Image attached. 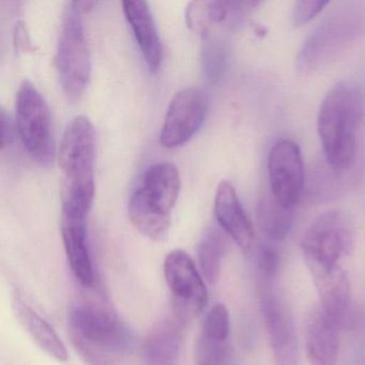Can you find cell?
<instances>
[{"label":"cell","mask_w":365,"mask_h":365,"mask_svg":"<svg viewBox=\"0 0 365 365\" xmlns=\"http://www.w3.org/2000/svg\"><path fill=\"white\" fill-rule=\"evenodd\" d=\"M123 9L149 70L158 71L162 63V44L148 4L128 0L123 1Z\"/></svg>","instance_id":"17"},{"label":"cell","mask_w":365,"mask_h":365,"mask_svg":"<svg viewBox=\"0 0 365 365\" xmlns=\"http://www.w3.org/2000/svg\"><path fill=\"white\" fill-rule=\"evenodd\" d=\"M268 175L271 194L285 206L296 208L304 189V164L296 143L281 140L273 145Z\"/></svg>","instance_id":"11"},{"label":"cell","mask_w":365,"mask_h":365,"mask_svg":"<svg viewBox=\"0 0 365 365\" xmlns=\"http://www.w3.org/2000/svg\"><path fill=\"white\" fill-rule=\"evenodd\" d=\"M257 272L259 277L275 279L279 269V255L277 250L270 245H262L258 247Z\"/></svg>","instance_id":"26"},{"label":"cell","mask_w":365,"mask_h":365,"mask_svg":"<svg viewBox=\"0 0 365 365\" xmlns=\"http://www.w3.org/2000/svg\"><path fill=\"white\" fill-rule=\"evenodd\" d=\"M202 332L217 339L230 341V316L225 304L217 303L208 312L202 324Z\"/></svg>","instance_id":"25"},{"label":"cell","mask_w":365,"mask_h":365,"mask_svg":"<svg viewBox=\"0 0 365 365\" xmlns=\"http://www.w3.org/2000/svg\"><path fill=\"white\" fill-rule=\"evenodd\" d=\"M140 189L153 208L170 215L180 191L178 170L170 162L153 164L145 173Z\"/></svg>","instance_id":"18"},{"label":"cell","mask_w":365,"mask_h":365,"mask_svg":"<svg viewBox=\"0 0 365 365\" xmlns=\"http://www.w3.org/2000/svg\"><path fill=\"white\" fill-rule=\"evenodd\" d=\"M215 215L217 223L227 236L245 253H250L255 242V232L247 217L236 189L228 181H222L215 198Z\"/></svg>","instance_id":"13"},{"label":"cell","mask_w":365,"mask_h":365,"mask_svg":"<svg viewBox=\"0 0 365 365\" xmlns=\"http://www.w3.org/2000/svg\"><path fill=\"white\" fill-rule=\"evenodd\" d=\"M329 1L322 0H300L294 4L292 10V24L294 27H301L313 20L318 14L328 5Z\"/></svg>","instance_id":"27"},{"label":"cell","mask_w":365,"mask_h":365,"mask_svg":"<svg viewBox=\"0 0 365 365\" xmlns=\"http://www.w3.org/2000/svg\"><path fill=\"white\" fill-rule=\"evenodd\" d=\"M87 217L61 213V238L70 268L80 284L91 287L95 283V271L89 251Z\"/></svg>","instance_id":"16"},{"label":"cell","mask_w":365,"mask_h":365,"mask_svg":"<svg viewBox=\"0 0 365 365\" xmlns=\"http://www.w3.org/2000/svg\"><path fill=\"white\" fill-rule=\"evenodd\" d=\"M339 324L322 307L311 309L305 322V351L309 365H337Z\"/></svg>","instance_id":"15"},{"label":"cell","mask_w":365,"mask_h":365,"mask_svg":"<svg viewBox=\"0 0 365 365\" xmlns=\"http://www.w3.org/2000/svg\"><path fill=\"white\" fill-rule=\"evenodd\" d=\"M97 4V1H93V0H76V1L70 3V5L72 6V8H73L76 12L83 14L91 11Z\"/></svg>","instance_id":"30"},{"label":"cell","mask_w":365,"mask_h":365,"mask_svg":"<svg viewBox=\"0 0 365 365\" xmlns=\"http://www.w3.org/2000/svg\"><path fill=\"white\" fill-rule=\"evenodd\" d=\"M128 212L132 224L144 236L153 241L162 240L168 235L170 215L159 212L145 200L140 187L130 197Z\"/></svg>","instance_id":"22"},{"label":"cell","mask_w":365,"mask_h":365,"mask_svg":"<svg viewBox=\"0 0 365 365\" xmlns=\"http://www.w3.org/2000/svg\"><path fill=\"white\" fill-rule=\"evenodd\" d=\"M354 222L345 211L331 209L320 213L303 235L304 259L339 262L354 251Z\"/></svg>","instance_id":"8"},{"label":"cell","mask_w":365,"mask_h":365,"mask_svg":"<svg viewBox=\"0 0 365 365\" xmlns=\"http://www.w3.org/2000/svg\"><path fill=\"white\" fill-rule=\"evenodd\" d=\"M55 63L63 93L68 99H78L91 78V53L81 14L70 4L61 25Z\"/></svg>","instance_id":"5"},{"label":"cell","mask_w":365,"mask_h":365,"mask_svg":"<svg viewBox=\"0 0 365 365\" xmlns=\"http://www.w3.org/2000/svg\"><path fill=\"white\" fill-rule=\"evenodd\" d=\"M364 115V95L356 85L339 83L324 97L318 133L327 163L334 172H346L354 165Z\"/></svg>","instance_id":"1"},{"label":"cell","mask_w":365,"mask_h":365,"mask_svg":"<svg viewBox=\"0 0 365 365\" xmlns=\"http://www.w3.org/2000/svg\"><path fill=\"white\" fill-rule=\"evenodd\" d=\"M164 275L183 319L198 315L206 309L208 290L189 254L182 250L170 252L164 260Z\"/></svg>","instance_id":"9"},{"label":"cell","mask_w":365,"mask_h":365,"mask_svg":"<svg viewBox=\"0 0 365 365\" xmlns=\"http://www.w3.org/2000/svg\"><path fill=\"white\" fill-rule=\"evenodd\" d=\"M180 337L178 324H160L145 339L142 365H178Z\"/></svg>","instance_id":"20"},{"label":"cell","mask_w":365,"mask_h":365,"mask_svg":"<svg viewBox=\"0 0 365 365\" xmlns=\"http://www.w3.org/2000/svg\"><path fill=\"white\" fill-rule=\"evenodd\" d=\"M70 335L74 346L91 365H110L133 348L131 331L112 313L81 303L70 309Z\"/></svg>","instance_id":"3"},{"label":"cell","mask_w":365,"mask_h":365,"mask_svg":"<svg viewBox=\"0 0 365 365\" xmlns=\"http://www.w3.org/2000/svg\"><path fill=\"white\" fill-rule=\"evenodd\" d=\"M202 55L205 78L210 83L217 82L225 71L227 61L225 43L219 38L205 36Z\"/></svg>","instance_id":"24"},{"label":"cell","mask_w":365,"mask_h":365,"mask_svg":"<svg viewBox=\"0 0 365 365\" xmlns=\"http://www.w3.org/2000/svg\"><path fill=\"white\" fill-rule=\"evenodd\" d=\"M227 247L225 234L215 227L208 228L200 239L197 249L198 262L205 279L212 285L219 281L222 262Z\"/></svg>","instance_id":"23"},{"label":"cell","mask_w":365,"mask_h":365,"mask_svg":"<svg viewBox=\"0 0 365 365\" xmlns=\"http://www.w3.org/2000/svg\"><path fill=\"white\" fill-rule=\"evenodd\" d=\"M96 132L85 115L71 119L59 145V168L63 175V212L87 217L95 196Z\"/></svg>","instance_id":"2"},{"label":"cell","mask_w":365,"mask_h":365,"mask_svg":"<svg viewBox=\"0 0 365 365\" xmlns=\"http://www.w3.org/2000/svg\"><path fill=\"white\" fill-rule=\"evenodd\" d=\"M16 103L19 135L25 149L40 165H51L55 146L48 103L29 81L20 85Z\"/></svg>","instance_id":"6"},{"label":"cell","mask_w":365,"mask_h":365,"mask_svg":"<svg viewBox=\"0 0 365 365\" xmlns=\"http://www.w3.org/2000/svg\"><path fill=\"white\" fill-rule=\"evenodd\" d=\"M0 119H1V149H5L6 147L11 144L12 140H14V129H12L10 117L8 116L4 108H1Z\"/></svg>","instance_id":"29"},{"label":"cell","mask_w":365,"mask_h":365,"mask_svg":"<svg viewBox=\"0 0 365 365\" xmlns=\"http://www.w3.org/2000/svg\"><path fill=\"white\" fill-rule=\"evenodd\" d=\"M315 284L320 307L339 326L347 319L351 307V285L339 262L304 259Z\"/></svg>","instance_id":"12"},{"label":"cell","mask_w":365,"mask_h":365,"mask_svg":"<svg viewBox=\"0 0 365 365\" xmlns=\"http://www.w3.org/2000/svg\"><path fill=\"white\" fill-rule=\"evenodd\" d=\"M228 365H232V364H230V363H228Z\"/></svg>","instance_id":"31"},{"label":"cell","mask_w":365,"mask_h":365,"mask_svg":"<svg viewBox=\"0 0 365 365\" xmlns=\"http://www.w3.org/2000/svg\"><path fill=\"white\" fill-rule=\"evenodd\" d=\"M260 3L254 1H191L185 9L187 27L200 34L210 35L215 25L236 27L243 18Z\"/></svg>","instance_id":"14"},{"label":"cell","mask_w":365,"mask_h":365,"mask_svg":"<svg viewBox=\"0 0 365 365\" xmlns=\"http://www.w3.org/2000/svg\"><path fill=\"white\" fill-rule=\"evenodd\" d=\"M258 297L277 365H298L299 347L294 316L275 279L257 275Z\"/></svg>","instance_id":"7"},{"label":"cell","mask_w":365,"mask_h":365,"mask_svg":"<svg viewBox=\"0 0 365 365\" xmlns=\"http://www.w3.org/2000/svg\"><path fill=\"white\" fill-rule=\"evenodd\" d=\"M205 93L196 87L181 89L170 100L160 132V143L165 148H176L189 142L200 129L207 115Z\"/></svg>","instance_id":"10"},{"label":"cell","mask_w":365,"mask_h":365,"mask_svg":"<svg viewBox=\"0 0 365 365\" xmlns=\"http://www.w3.org/2000/svg\"><path fill=\"white\" fill-rule=\"evenodd\" d=\"M365 33V4H346L307 38L298 55L299 69H317Z\"/></svg>","instance_id":"4"},{"label":"cell","mask_w":365,"mask_h":365,"mask_svg":"<svg viewBox=\"0 0 365 365\" xmlns=\"http://www.w3.org/2000/svg\"><path fill=\"white\" fill-rule=\"evenodd\" d=\"M12 309L21 326L31 335L42 351L59 362L68 360L67 348L56 331L29 303L25 302L20 294H14Z\"/></svg>","instance_id":"19"},{"label":"cell","mask_w":365,"mask_h":365,"mask_svg":"<svg viewBox=\"0 0 365 365\" xmlns=\"http://www.w3.org/2000/svg\"><path fill=\"white\" fill-rule=\"evenodd\" d=\"M14 44H16V51L20 53H26L34 50L31 38H29L26 27L23 22H19L16 24V31H14Z\"/></svg>","instance_id":"28"},{"label":"cell","mask_w":365,"mask_h":365,"mask_svg":"<svg viewBox=\"0 0 365 365\" xmlns=\"http://www.w3.org/2000/svg\"><path fill=\"white\" fill-rule=\"evenodd\" d=\"M256 220L260 232L272 241L284 240L294 225V208L285 206L264 192L256 207Z\"/></svg>","instance_id":"21"}]
</instances>
